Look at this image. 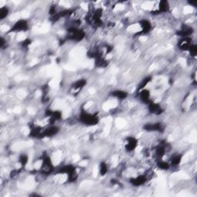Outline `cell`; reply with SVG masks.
Listing matches in <instances>:
<instances>
[{
	"label": "cell",
	"instance_id": "1",
	"mask_svg": "<svg viewBox=\"0 0 197 197\" xmlns=\"http://www.w3.org/2000/svg\"><path fill=\"white\" fill-rule=\"evenodd\" d=\"M29 28V23L26 19H19L14 23L13 26L9 29L10 33H22V32H26Z\"/></svg>",
	"mask_w": 197,
	"mask_h": 197
},
{
	"label": "cell",
	"instance_id": "3",
	"mask_svg": "<svg viewBox=\"0 0 197 197\" xmlns=\"http://www.w3.org/2000/svg\"><path fill=\"white\" fill-rule=\"evenodd\" d=\"M9 13V9L7 6H2L1 9H0V19L1 20H3L6 19L8 16Z\"/></svg>",
	"mask_w": 197,
	"mask_h": 197
},
{
	"label": "cell",
	"instance_id": "2",
	"mask_svg": "<svg viewBox=\"0 0 197 197\" xmlns=\"http://www.w3.org/2000/svg\"><path fill=\"white\" fill-rule=\"evenodd\" d=\"M110 96L112 97L116 98L117 100H124L126 99V98L128 97V93L127 92L124 91V90H121V89H116L114 91L111 92L110 93Z\"/></svg>",
	"mask_w": 197,
	"mask_h": 197
},
{
	"label": "cell",
	"instance_id": "4",
	"mask_svg": "<svg viewBox=\"0 0 197 197\" xmlns=\"http://www.w3.org/2000/svg\"><path fill=\"white\" fill-rule=\"evenodd\" d=\"M109 171V167L108 165L106 164V163L103 162V163H101L99 165V174L101 176H105L106 173H108Z\"/></svg>",
	"mask_w": 197,
	"mask_h": 197
}]
</instances>
